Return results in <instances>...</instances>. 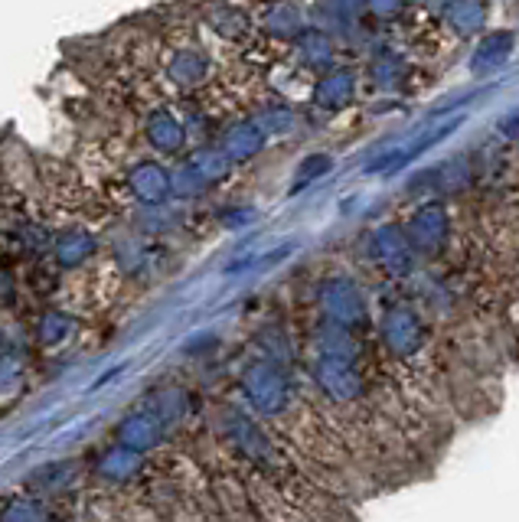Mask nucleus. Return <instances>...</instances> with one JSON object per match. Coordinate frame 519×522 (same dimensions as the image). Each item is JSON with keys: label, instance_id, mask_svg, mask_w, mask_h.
<instances>
[{"label": "nucleus", "instance_id": "1", "mask_svg": "<svg viewBox=\"0 0 519 522\" xmlns=\"http://www.w3.org/2000/svg\"><path fill=\"white\" fill-rule=\"evenodd\" d=\"M311 376L317 389L327 395L333 405H353L366 395V376L360 366V340L356 333L320 323L314 333V356Z\"/></svg>", "mask_w": 519, "mask_h": 522}, {"label": "nucleus", "instance_id": "2", "mask_svg": "<svg viewBox=\"0 0 519 522\" xmlns=\"http://www.w3.org/2000/svg\"><path fill=\"white\" fill-rule=\"evenodd\" d=\"M242 392L249 399L252 412L262 418H281L294 405V382L288 376V369L275 363V359H255L242 372Z\"/></svg>", "mask_w": 519, "mask_h": 522}, {"label": "nucleus", "instance_id": "3", "mask_svg": "<svg viewBox=\"0 0 519 522\" xmlns=\"http://www.w3.org/2000/svg\"><path fill=\"white\" fill-rule=\"evenodd\" d=\"M317 307H320V317H324L327 323L350 330V333H360L369 323L366 294H363L360 284H356L353 278H346V275H333V278L320 281Z\"/></svg>", "mask_w": 519, "mask_h": 522}, {"label": "nucleus", "instance_id": "4", "mask_svg": "<svg viewBox=\"0 0 519 522\" xmlns=\"http://www.w3.org/2000/svg\"><path fill=\"white\" fill-rule=\"evenodd\" d=\"M379 340L386 346V353L399 363H412L425 353L428 346V327L418 317V310L409 304H392L379 320Z\"/></svg>", "mask_w": 519, "mask_h": 522}, {"label": "nucleus", "instance_id": "5", "mask_svg": "<svg viewBox=\"0 0 519 522\" xmlns=\"http://www.w3.org/2000/svg\"><path fill=\"white\" fill-rule=\"evenodd\" d=\"M160 69H164V79L173 92L193 95V92H200L209 79V56H206L203 46L177 43V46L164 49V56H160Z\"/></svg>", "mask_w": 519, "mask_h": 522}, {"label": "nucleus", "instance_id": "6", "mask_svg": "<svg viewBox=\"0 0 519 522\" xmlns=\"http://www.w3.org/2000/svg\"><path fill=\"white\" fill-rule=\"evenodd\" d=\"M222 431H226V441L239 457H245V461H252L255 467H262V470H278L281 457H278L275 444H271L268 434L255 425V418H249L245 412H229Z\"/></svg>", "mask_w": 519, "mask_h": 522}, {"label": "nucleus", "instance_id": "7", "mask_svg": "<svg viewBox=\"0 0 519 522\" xmlns=\"http://www.w3.org/2000/svg\"><path fill=\"white\" fill-rule=\"evenodd\" d=\"M141 134H144V144L151 147L157 157H183V151H187V144H190L180 115L170 111L167 105H157L147 111Z\"/></svg>", "mask_w": 519, "mask_h": 522}, {"label": "nucleus", "instance_id": "8", "mask_svg": "<svg viewBox=\"0 0 519 522\" xmlns=\"http://www.w3.org/2000/svg\"><path fill=\"white\" fill-rule=\"evenodd\" d=\"M405 239H409L415 255H441L444 242H448V209L441 203L418 206L409 226H405Z\"/></svg>", "mask_w": 519, "mask_h": 522}, {"label": "nucleus", "instance_id": "9", "mask_svg": "<svg viewBox=\"0 0 519 522\" xmlns=\"http://www.w3.org/2000/svg\"><path fill=\"white\" fill-rule=\"evenodd\" d=\"M125 186L141 206H164L170 200V170L154 157H138L125 170Z\"/></svg>", "mask_w": 519, "mask_h": 522}, {"label": "nucleus", "instance_id": "10", "mask_svg": "<svg viewBox=\"0 0 519 522\" xmlns=\"http://www.w3.org/2000/svg\"><path fill=\"white\" fill-rule=\"evenodd\" d=\"M369 248H373L376 265L386 271L389 278H405L412 275L415 268V252L409 239H405V229L399 226H379L369 239Z\"/></svg>", "mask_w": 519, "mask_h": 522}, {"label": "nucleus", "instance_id": "11", "mask_svg": "<svg viewBox=\"0 0 519 522\" xmlns=\"http://www.w3.org/2000/svg\"><path fill=\"white\" fill-rule=\"evenodd\" d=\"M216 144H219V151L232 160V167H236V164H249L252 157L262 154L268 138H265L262 128H258L252 118H242V121L226 124Z\"/></svg>", "mask_w": 519, "mask_h": 522}, {"label": "nucleus", "instance_id": "12", "mask_svg": "<svg viewBox=\"0 0 519 522\" xmlns=\"http://www.w3.org/2000/svg\"><path fill=\"white\" fill-rule=\"evenodd\" d=\"M255 27L262 30L271 40H294L298 33H304V14L298 4L291 0H271V4L258 7L255 14Z\"/></svg>", "mask_w": 519, "mask_h": 522}, {"label": "nucleus", "instance_id": "13", "mask_svg": "<svg viewBox=\"0 0 519 522\" xmlns=\"http://www.w3.org/2000/svg\"><path fill=\"white\" fill-rule=\"evenodd\" d=\"M98 252V239L95 232H89L85 226H69L63 232L53 235V245H49V255L59 268H82L85 261Z\"/></svg>", "mask_w": 519, "mask_h": 522}, {"label": "nucleus", "instance_id": "14", "mask_svg": "<svg viewBox=\"0 0 519 522\" xmlns=\"http://www.w3.org/2000/svg\"><path fill=\"white\" fill-rule=\"evenodd\" d=\"M164 434H167L164 425H160L154 415H147L144 408H138V412H131L118 425V444H125L138 454H151L154 447L164 441Z\"/></svg>", "mask_w": 519, "mask_h": 522}, {"label": "nucleus", "instance_id": "15", "mask_svg": "<svg viewBox=\"0 0 519 522\" xmlns=\"http://www.w3.org/2000/svg\"><path fill=\"white\" fill-rule=\"evenodd\" d=\"M141 408L147 415H154L164 431L177 428L190 412V395L180 389V385H164V389H154L147 399L141 402Z\"/></svg>", "mask_w": 519, "mask_h": 522}, {"label": "nucleus", "instance_id": "16", "mask_svg": "<svg viewBox=\"0 0 519 522\" xmlns=\"http://www.w3.org/2000/svg\"><path fill=\"white\" fill-rule=\"evenodd\" d=\"M356 95V72L353 69H330L314 85V105L320 111H340Z\"/></svg>", "mask_w": 519, "mask_h": 522}, {"label": "nucleus", "instance_id": "17", "mask_svg": "<svg viewBox=\"0 0 519 522\" xmlns=\"http://www.w3.org/2000/svg\"><path fill=\"white\" fill-rule=\"evenodd\" d=\"M206 27L213 30L219 40L229 43H245L255 33V20L252 14H245L236 4H216L206 10Z\"/></svg>", "mask_w": 519, "mask_h": 522}, {"label": "nucleus", "instance_id": "18", "mask_svg": "<svg viewBox=\"0 0 519 522\" xmlns=\"http://www.w3.org/2000/svg\"><path fill=\"white\" fill-rule=\"evenodd\" d=\"M141 457L144 454L131 451V447L115 444V447H108V451H102L95 457V470H98V477H105L111 483H128V480H134L144 470Z\"/></svg>", "mask_w": 519, "mask_h": 522}, {"label": "nucleus", "instance_id": "19", "mask_svg": "<svg viewBox=\"0 0 519 522\" xmlns=\"http://www.w3.org/2000/svg\"><path fill=\"white\" fill-rule=\"evenodd\" d=\"M291 46H294V59H298L304 69H311V72L330 69V62H333V43H330L327 33L304 30V33L294 36Z\"/></svg>", "mask_w": 519, "mask_h": 522}, {"label": "nucleus", "instance_id": "20", "mask_svg": "<svg viewBox=\"0 0 519 522\" xmlns=\"http://www.w3.org/2000/svg\"><path fill=\"white\" fill-rule=\"evenodd\" d=\"M183 164H187L206 186H219L232 173V160L219 151V144H200Z\"/></svg>", "mask_w": 519, "mask_h": 522}, {"label": "nucleus", "instance_id": "21", "mask_svg": "<svg viewBox=\"0 0 519 522\" xmlns=\"http://www.w3.org/2000/svg\"><path fill=\"white\" fill-rule=\"evenodd\" d=\"M252 121L258 124V128H262L265 138H284V134H291L294 124H298L294 111L284 105V102H265V105H258Z\"/></svg>", "mask_w": 519, "mask_h": 522}, {"label": "nucleus", "instance_id": "22", "mask_svg": "<svg viewBox=\"0 0 519 522\" xmlns=\"http://www.w3.org/2000/svg\"><path fill=\"white\" fill-rule=\"evenodd\" d=\"M510 49H513V36L510 33L487 36V40L480 43L477 56H474V72H490V69L503 66L506 56H510Z\"/></svg>", "mask_w": 519, "mask_h": 522}, {"label": "nucleus", "instance_id": "23", "mask_svg": "<svg viewBox=\"0 0 519 522\" xmlns=\"http://www.w3.org/2000/svg\"><path fill=\"white\" fill-rule=\"evenodd\" d=\"M72 333V317L63 310H46V314L36 320V340L43 346H59Z\"/></svg>", "mask_w": 519, "mask_h": 522}, {"label": "nucleus", "instance_id": "24", "mask_svg": "<svg viewBox=\"0 0 519 522\" xmlns=\"http://www.w3.org/2000/svg\"><path fill=\"white\" fill-rule=\"evenodd\" d=\"M444 17H448V23L457 33L467 36L484 23V10H480L477 0H451L448 10H444Z\"/></svg>", "mask_w": 519, "mask_h": 522}, {"label": "nucleus", "instance_id": "25", "mask_svg": "<svg viewBox=\"0 0 519 522\" xmlns=\"http://www.w3.org/2000/svg\"><path fill=\"white\" fill-rule=\"evenodd\" d=\"M0 522H49V509L40 500H10L4 509H0Z\"/></svg>", "mask_w": 519, "mask_h": 522}, {"label": "nucleus", "instance_id": "26", "mask_svg": "<svg viewBox=\"0 0 519 522\" xmlns=\"http://www.w3.org/2000/svg\"><path fill=\"white\" fill-rule=\"evenodd\" d=\"M206 190H209V186L200 177H196V173L187 164H180L177 170H170V196H180V200H193V196H200Z\"/></svg>", "mask_w": 519, "mask_h": 522}, {"label": "nucleus", "instance_id": "27", "mask_svg": "<svg viewBox=\"0 0 519 522\" xmlns=\"http://www.w3.org/2000/svg\"><path fill=\"white\" fill-rule=\"evenodd\" d=\"M66 480H72L69 464H49L30 477V487L33 490H59V487H66Z\"/></svg>", "mask_w": 519, "mask_h": 522}, {"label": "nucleus", "instance_id": "28", "mask_svg": "<svg viewBox=\"0 0 519 522\" xmlns=\"http://www.w3.org/2000/svg\"><path fill=\"white\" fill-rule=\"evenodd\" d=\"M327 170H330V157H327V154H314V157H307L304 164L298 167V177H294V193H298L301 186H307L311 180L324 177Z\"/></svg>", "mask_w": 519, "mask_h": 522}, {"label": "nucleus", "instance_id": "29", "mask_svg": "<svg viewBox=\"0 0 519 522\" xmlns=\"http://www.w3.org/2000/svg\"><path fill=\"white\" fill-rule=\"evenodd\" d=\"M369 4V10H373V14H379V17H392L395 10L402 7V0H366Z\"/></svg>", "mask_w": 519, "mask_h": 522}, {"label": "nucleus", "instance_id": "30", "mask_svg": "<svg viewBox=\"0 0 519 522\" xmlns=\"http://www.w3.org/2000/svg\"><path fill=\"white\" fill-rule=\"evenodd\" d=\"M249 219H252V209H232L229 219H222V222H229L232 229H239V226H245Z\"/></svg>", "mask_w": 519, "mask_h": 522}]
</instances>
